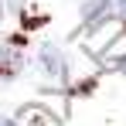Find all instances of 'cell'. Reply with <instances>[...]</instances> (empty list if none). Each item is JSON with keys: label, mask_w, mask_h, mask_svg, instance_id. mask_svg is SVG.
<instances>
[{"label": "cell", "mask_w": 126, "mask_h": 126, "mask_svg": "<svg viewBox=\"0 0 126 126\" xmlns=\"http://www.w3.org/2000/svg\"><path fill=\"white\" fill-rule=\"evenodd\" d=\"M38 62H41V68L51 75V79H62V75H65V58H62V51H58L55 44H41Z\"/></svg>", "instance_id": "6da1fadb"}, {"label": "cell", "mask_w": 126, "mask_h": 126, "mask_svg": "<svg viewBox=\"0 0 126 126\" xmlns=\"http://www.w3.org/2000/svg\"><path fill=\"white\" fill-rule=\"evenodd\" d=\"M21 65H24V58H21V51H17L14 44L0 48V79H14V75L21 72Z\"/></svg>", "instance_id": "7a4b0ae2"}, {"label": "cell", "mask_w": 126, "mask_h": 126, "mask_svg": "<svg viewBox=\"0 0 126 126\" xmlns=\"http://www.w3.org/2000/svg\"><path fill=\"white\" fill-rule=\"evenodd\" d=\"M106 10H109V0H89V3L82 7V17H85L89 24H99Z\"/></svg>", "instance_id": "3957f363"}, {"label": "cell", "mask_w": 126, "mask_h": 126, "mask_svg": "<svg viewBox=\"0 0 126 126\" xmlns=\"http://www.w3.org/2000/svg\"><path fill=\"white\" fill-rule=\"evenodd\" d=\"M119 21H126V0H119Z\"/></svg>", "instance_id": "277c9868"}, {"label": "cell", "mask_w": 126, "mask_h": 126, "mask_svg": "<svg viewBox=\"0 0 126 126\" xmlns=\"http://www.w3.org/2000/svg\"><path fill=\"white\" fill-rule=\"evenodd\" d=\"M10 7H14V10H21V7H24V0H10Z\"/></svg>", "instance_id": "5b68a950"}, {"label": "cell", "mask_w": 126, "mask_h": 126, "mask_svg": "<svg viewBox=\"0 0 126 126\" xmlns=\"http://www.w3.org/2000/svg\"><path fill=\"white\" fill-rule=\"evenodd\" d=\"M0 126H10V123H7V119H0Z\"/></svg>", "instance_id": "8992f818"}, {"label": "cell", "mask_w": 126, "mask_h": 126, "mask_svg": "<svg viewBox=\"0 0 126 126\" xmlns=\"http://www.w3.org/2000/svg\"><path fill=\"white\" fill-rule=\"evenodd\" d=\"M0 14H3V7H0Z\"/></svg>", "instance_id": "52a82bcc"}]
</instances>
